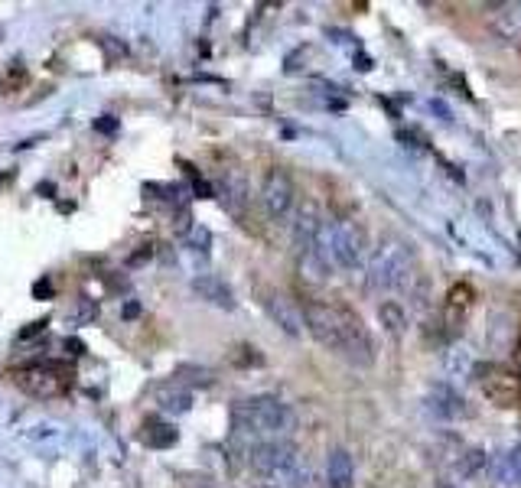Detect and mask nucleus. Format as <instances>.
I'll return each mask as SVG.
<instances>
[{
    "instance_id": "obj_1",
    "label": "nucleus",
    "mask_w": 521,
    "mask_h": 488,
    "mask_svg": "<svg viewBox=\"0 0 521 488\" xmlns=\"http://www.w3.org/2000/svg\"><path fill=\"white\" fill-rule=\"evenodd\" d=\"M300 313H303V329H307L323 349L349 358V362H355V365L375 362L372 332L365 329L359 313H352L349 306L310 300V303L300 306Z\"/></svg>"
},
{
    "instance_id": "obj_2",
    "label": "nucleus",
    "mask_w": 521,
    "mask_h": 488,
    "mask_svg": "<svg viewBox=\"0 0 521 488\" xmlns=\"http://www.w3.org/2000/svg\"><path fill=\"white\" fill-rule=\"evenodd\" d=\"M368 287L381 293H401L417 280V254L408 241L381 238L368 258Z\"/></svg>"
},
{
    "instance_id": "obj_3",
    "label": "nucleus",
    "mask_w": 521,
    "mask_h": 488,
    "mask_svg": "<svg viewBox=\"0 0 521 488\" xmlns=\"http://www.w3.org/2000/svg\"><path fill=\"white\" fill-rule=\"evenodd\" d=\"M232 420H235V430L264 436V440H284V436L297 427L294 407L284 404L281 397L274 394H258V397H248V401H238L232 410Z\"/></svg>"
},
{
    "instance_id": "obj_4",
    "label": "nucleus",
    "mask_w": 521,
    "mask_h": 488,
    "mask_svg": "<svg viewBox=\"0 0 521 488\" xmlns=\"http://www.w3.org/2000/svg\"><path fill=\"white\" fill-rule=\"evenodd\" d=\"M248 466L261 475V479L277 482V485H307V469L297 453L294 443L287 440H258L248 449Z\"/></svg>"
},
{
    "instance_id": "obj_5",
    "label": "nucleus",
    "mask_w": 521,
    "mask_h": 488,
    "mask_svg": "<svg viewBox=\"0 0 521 488\" xmlns=\"http://www.w3.org/2000/svg\"><path fill=\"white\" fill-rule=\"evenodd\" d=\"M320 251L329 258V264L339 267V271H355V267L365 264L368 251V235L359 222L352 218H339V222H323L320 231Z\"/></svg>"
},
{
    "instance_id": "obj_6",
    "label": "nucleus",
    "mask_w": 521,
    "mask_h": 488,
    "mask_svg": "<svg viewBox=\"0 0 521 488\" xmlns=\"http://www.w3.org/2000/svg\"><path fill=\"white\" fill-rule=\"evenodd\" d=\"M261 205L274 222H284V218H290V212L297 209V186H294V179H290V173L281 170V166H274V170H268V176H264Z\"/></svg>"
},
{
    "instance_id": "obj_7",
    "label": "nucleus",
    "mask_w": 521,
    "mask_h": 488,
    "mask_svg": "<svg viewBox=\"0 0 521 488\" xmlns=\"http://www.w3.org/2000/svg\"><path fill=\"white\" fill-rule=\"evenodd\" d=\"M476 381L482 394L499 407H521V375L508 371L502 365H479Z\"/></svg>"
},
{
    "instance_id": "obj_8",
    "label": "nucleus",
    "mask_w": 521,
    "mask_h": 488,
    "mask_svg": "<svg viewBox=\"0 0 521 488\" xmlns=\"http://www.w3.org/2000/svg\"><path fill=\"white\" fill-rule=\"evenodd\" d=\"M17 384L33 397H59L69 388V371L56 365V362H43V365H30L17 375Z\"/></svg>"
},
{
    "instance_id": "obj_9",
    "label": "nucleus",
    "mask_w": 521,
    "mask_h": 488,
    "mask_svg": "<svg viewBox=\"0 0 521 488\" xmlns=\"http://www.w3.org/2000/svg\"><path fill=\"white\" fill-rule=\"evenodd\" d=\"M424 407H427L430 417H437V420H443V423H453V420H466V417H469L466 397H463L460 391H456L450 381L434 384V388H430L427 397H424Z\"/></svg>"
},
{
    "instance_id": "obj_10",
    "label": "nucleus",
    "mask_w": 521,
    "mask_h": 488,
    "mask_svg": "<svg viewBox=\"0 0 521 488\" xmlns=\"http://www.w3.org/2000/svg\"><path fill=\"white\" fill-rule=\"evenodd\" d=\"M320 231H323V215L316 209V202H303L297 215H294V251L297 258L310 254L320 241Z\"/></svg>"
},
{
    "instance_id": "obj_11",
    "label": "nucleus",
    "mask_w": 521,
    "mask_h": 488,
    "mask_svg": "<svg viewBox=\"0 0 521 488\" xmlns=\"http://www.w3.org/2000/svg\"><path fill=\"white\" fill-rule=\"evenodd\" d=\"M264 306H268L271 319L287 332V336H294V339H297L300 332H303V313H300V306L287 297V293H281V290H268V293H264Z\"/></svg>"
},
{
    "instance_id": "obj_12",
    "label": "nucleus",
    "mask_w": 521,
    "mask_h": 488,
    "mask_svg": "<svg viewBox=\"0 0 521 488\" xmlns=\"http://www.w3.org/2000/svg\"><path fill=\"white\" fill-rule=\"evenodd\" d=\"M489 479L495 488H521V443L489 459Z\"/></svg>"
},
{
    "instance_id": "obj_13",
    "label": "nucleus",
    "mask_w": 521,
    "mask_h": 488,
    "mask_svg": "<svg viewBox=\"0 0 521 488\" xmlns=\"http://www.w3.org/2000/svg\"><path fill=\"white\" fill-rule=\"evenodd\" d=\"M355 485V459L349 449H329L326 456V488H352Z\"/></svg>"
},
{
    "instance_id": "obj_14",
    "label": "nucleus",
    "mask_w": 521,
    "mask_h": 488,
    "mask_svg": "<svg viewBox=\"0 0 521 488\" xmlns=\"http://www.w3.org/2000/svg\"><path fill=\"white\" fill-rule=\"evenodd\" d=\"M193 290L199 293V300L219 306V310H235V293H232V287H228L222 277H215V274H199V277L193 280Z\"/></svg>"
},
{
    "instance_id": "obj_15",
    "label": "nucleus",
    "mask_w": 521,
    "mask_h": 488,
    "mask_svg": "<svg viewBox=\"0 0 521 488\" xmlns=\"http://www.w3.org/2000/svg\"><path fill=\"white\" fill-rule=\"evenodd\" d=\"M476 355L473 349H466L463 342H456L447 349V355H443V371H447V378L453 381H469L476 378Z\"/></svg>"
},
{
    "instance_id": "obj_16",
    "label": "nucleus",
    "mask_w": 521,
    "mask_h": 488,
    "mask_svg": "<svg viewBox=\"0 0 521 488\" xmlns=\"http://www.w3.org/2000/svg\"><path fill=\"white\" fill-rule=\"evenodd\" d=\"M489 459L486 456V449H479V446H463L460 449V456H456L453 462V469L463 475V479H476V475H482L489 469Z\"/></svg>"
},
{
    "instance_id": "obj_17",
    "label": "nucleus",
    "mask_w": 521,
    "mask_h": 488,
    "mask_svg": "<svg viewBox=\"0 0 521 488\" xmlns=\"http://www.w3.org/2000/svg\"><path fill=\"white\" fill-rule=\"evenodd\" d=\"M176 440H180V433H176L173 423H163V420H147L144 423V433H141L144 446H150V449H170Z\"/></svg>"
},
{
    "instance_id": "obj_18",
    "label": "nucleus",
    "mask_w": 521,
    "mask_h": 488,
    "mask_svg": "<svg viewBox=\"0 0 521 488\" xmlns=\"http://www.w3.org/2000/svg\"><path fill=\"white\" fill-rule=\"evenodd\" d=\"M378 319H381V326L388 329V336H395V339H401L404 329H408V316H404V310L395 300H385L378 306Z\"/></svg>"
},
{
    "instance_id": "obj_19",
    "label": "nucleus",
    "mask_w": 521,
    "mask_h": 488,
    "mask_svg": "<svg viewBox=\"0 0 521 488\" xmlns=\"http://www.w3.org/2000/svg\"><path fill=\"white\" fill-rule=\"evenodd\" d=\"M157 404H160V410H167V414H186L189 404H193V397H189V391L173 384V388H163L157 394Z\"/></svg>"
},
{
    "instance_id": "obj_20",
    "label": "nucleus",
    "mask_w": 521,
    "mask_h": 488,
    "mask_svg": "<svg viewBox=\"0 0 521 488\" xmlns=\"http://www.w3.org/2000/svg\"><path fill=\"white\" fill-rule=\"evenodd\" d=\"M95 316H98V306L88 303V300H82V310L75 313V323H88V319H95Z\"/></svg>"
},
{
    "instance_id": "obj_21",
    "label": "nucleus",
    "mask_w": 521,
    "mask_h": 488,
    "mask_svg": "<svg viewBox=\"0 0 521 488\" xmlns=\"http://www.w3.org/2000/svg\"><path fill=\"white\" fill-rule=\"evenodd\" d=\"M186 488H219V485L209 482V479H189V482H186Z\"/></svg>"
},
{
    "instance_id": "obj_22",
    "label": "nucleus",
    "mask_w": 521,
    "mask_h": 488,
    "mask_svg": "<svg viewBox=\"0 0 521 488\" xmlns=\"http://www.w3.org/2000/svg\"><path fill=\"white\" fill-rule=\"evenodd\" d=\"M98 131H114V121H98Z\"/></svg>"
},
{
    "instance_id": "obj_23",
    "label": "nucleus",
    "mask_w": 521,
    "mask_h": 488,
    "mask_svg": "<svg viewBox=\"0 0 521 488\" xmlns=\"http://www.w3.org/2000/svg\"><path fill=\"white\" fill-rule=\"evenodd\" d=\"M437 488H460V485H453V482H440Z\"/></svg>"
}]
</instances>
